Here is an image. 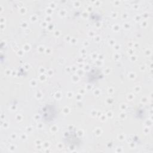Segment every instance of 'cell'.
Listing matches in <instances>:
<instances>
[{
	"label": "cell",
	"mask_w": 153,
	"mask_h": 153,
	"mask_svg": "<svg viewBox=\"0 0 153 153\" xmlns=\"http://www.w3.org/2000/svg\"><path fill=\"white\" fill-rule=\"evenodd\" d=\"M56 107L53 104H47L42 108L41 116L42 119L46 122H50L54 120L57 116Z\"/></svg>",
	"instance_id": "1"
}]
</instances>
